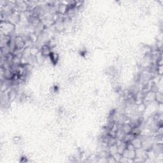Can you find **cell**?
<instances>
[{"mask_svg":"<svg viewBox=\"0 0 163 163\" xmlns=\"http://www.w3.org/2000/svg\"><path fill=\"white\" fill-rule=\"evenodd\" d=\"M15 26L7 20H1L0 25L1 34L3 36H11L15 31Z\"/></svg>","mask_w":163,"mask_h":163,"instance_id":"cell-1","label":"cell"},{"mask_svg":"<svg viewBox=\"0 0 163 163\" xmlns=\"http://www.w3.org/2000/svg\"><path fill=\"white\" fill-rule=\"evenodd\" d=\"M129 142L132 144L133 146H134L136 150V149L142 148V140L140 138H139L138 136H135L133 138V140L131 142Z\"/></svg>","mask_w":163,"mask_h":163,"instance_id":"cell-2","label":"cell"},{"mask_svg":"<svg viewBox=\"0 0 163 163\" xmlns=\"http://www.w3.org/2000/svg\"><path fill=\"white\" fill-rule=\"evenodd\" d=\"M52 52V48L48 45H44L41 47V55L43 57H49Z\"/></svg>","mask_w":163,"mask_h":163,"instance_id":"cell-3","label":"cell"},{"mask_svg":"<svg viewBox=\"0 0 163 163\" xmlns=\"http://www.w3.org/2000/svg\"><path fill=\"white\" fill-rule=\"evenodd\" d=\"M155 101H156L158 105L162 104L163 102V95L161 91H157L156 92V95H155Z\"/></svg>","mask_w":163,"mask_h":163,"instance_id":"cell-4","label":"cell"},{"mask_svg":"<svg viewBox=\"0 0 163 163\" xmlns=\"http://www.w3.org/2000/svg\"><path fill=\"white\" fill-rule=\"evenodd\" d=\"M49 58L50 59V61H52V62H53V63L56 64V63H57V62H58V59H59V56H58V54L52 52V53L49 56Z\"/></svg>","mask_w":163,"mask_h":163,"instance_id":"cell-5","label":"cell"},{"mask_svg":"<svg viewBox=\"0 0 163 163\" xmlns=\"http://www.w3.org/2000/svg\"><path fill=\"white\" fill-rule=\"evenodd\" d=\"M157 73L159 75H162V65L161 66H157Z\"/></svg>","mask_w":163,"mask_h":163,"instance_id":"cell-6","label":"cell"}]
</instances>
